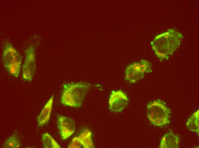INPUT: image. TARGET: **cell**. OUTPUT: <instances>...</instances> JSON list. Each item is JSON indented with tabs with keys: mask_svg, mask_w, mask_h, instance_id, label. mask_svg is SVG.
<instances>
[{
	"mask_svg": "<svg viewBox=\"0 0 199 148\" xmlns=\"http://www.w3.org/2000/svg\"><path fill=\"white\" fill-rule=\"evenodd\" d=\"M128 102L127 96L123 92L113 91L109 100V109L112 112H120L127 106Z\"/></svg>",
	"mask_w": 199,
	"mask_h": 148,
	"instance_id": "52a82bcc",
	"label": "cell"
},
{
	"mask_svg": "<svg viewBox=\"0 0 199 148\" xmlns=\"http://www.w3.org/2000/svg\"><path fill=\"white\" fill-rule=\"evenodd\" d=\"M91 135L92 133L89 130L85 129L77 136L84 148H91L94 147L92 140Z\"/></svg>",
	"mask_w": 199,
	"mask_h": 148,
	"instance_id": "8fae6325",
	"label": "cell"
},
{
	"mask_svg": "<svg viewBox=\"0 0 199 148\" xmlns=\"http://www.w3.org/2000/svg\"><path fill=\"white\" fill-rule=\"evenodd\" d=\"M91 87V84L86 82H70L64 84L61 103L65 106L79 107Z\"/></svg>",
	"mask_w": 199,
	"mask_h": 148,
	"instance_id": "7a4b0ae2",
	"label": "cell"
},
{
	"mask_svg": "<svg viewBox=\"0 0 199 148\" xmlns=\"http://www.w3.org/2000/svg\"><path fill=\"white\" fill-rule=\"evenodd\" d=\"M184 36L175 28L167 30L156 35L150 42L154 52H158L166 56L172 55L180 44Z\"/></svg>",
	"mask_w": 199,
	"mask_h": 148,
	"instance_id": "6da1fadb",
	"label": "cell"
},
{
	"mask_svg": "<svg viewBox=\"0 0 199 148\" xmlns=\"http://www.w3.org/2000/svg\"><path fill=\"white\" fill-rule=\"evenodd\" d=\"M21 143L18 136L13 134L9 137L4 142L2 148H18L21 146Z\"/></svg>",
	"mask_w": 199,
	"mask_h": 148,
	"instance_id": "9a60e30c",
	"label": "cell"
},
{
	"mask_svg": "<svg viewBox=\"0 0 199 148\" xmlns=\"http://www.w3.org/2000/svg\"><path fill=\"white\" fill-rule=\"evenodd\" d=\"M147 108V117L154 125L161 127L170 123L171 112L164 101L158 99L149 102Z\"/></svg>",
	"mask_w": 199,
	"mask_h": 148,
	"instance_id": "277c9868",
	"label": "cell"
},
{
	"mask_svg": "<svg viewBox=\"0 0 199 148\" xmlns=\"http://www.w3.org/2000/svg\"><path fill=\"white\" fill-rule=\"evenodd\" d=\"M2 46V59L4 67L9 75L17 78L21 68L22 56L8 39L4 41Z\"/></svg>",
	"mask_w": 199,
	"mask_h": 148,
	"instance_id": "3957f363",
	"label": "cell"
},
{
	"mask_svg": "<svg viewBox=\"0 0 199 148\" xmlns=\"http://www.w3.org/2000/svg\"><path fill=\"white\" fill-rule=\"evenodd\" d=\"M53 100L52 95L42 109L41 113L37 117V126L41 127L48 123L51 116Z\"/></svg>",
	"mask_w": 199,
	"mask_h": 148,
	"instance_id": "ba28073f",
	"label": "cell"
},
{
	"mask_svg": "<svg viewBox=\"0 0 199 148\" xmlns=\"http://www.w3.org/2000/svg\"><path fill=\"white\" fill-rule=\"evenodd\" d=\"M57 123L59 132L62 139H67L74 132L75 123L72 118L58 114L57 117Z\"/></svg>",
	"mask_w": 199,
	"mask_h": 148,
	"instance_id": "8992f818",
	"label": "cell"
},
{
	"mask_svg": "<svg viewBox=\"0 0 199 148\" xmlns=\"http://www.w3.org/2000/svg\"><path fill=\"white\" fill-rule=\"evenodd\" d=\"M136 69L144 74L152 72V65L148 61L142 59L138 62L134 63L131 64Z\"/></svg>",
	"mask_w": 199,
	"mask_h": 148,
	"instance_id": "4fadbf2b",
	"label": "cell"
},
{
	"mask_svg": "<svg viewBox=\"0 0 199 148\" xmlns=\"http://www.w3.org/2000/svg\"><path fill=\"white\" fill-rule=\"evenodd\" d=\"M144 75V74L134 68L130 64L126 69L125 79L130 83H134L142 79Z\"/></svg>",
	"mask_w": 199,
	"mask_h": 148,
	"instance_id": "30bf717a",
	"label": "cell"
},
{
	"mask_svg": "<svg viewBox=\"0 0 199 148\" xmlns=\"http://www.w3.org/2000/svg\"><path fill=\"white\" fill-rule=\"evenodd\" d=\"M83 146L79 139L78 137H73L69 144L68 147L70 148H81Z\"/></svg>",
	"mask_w": 199,
	"mask_h": 148,
	"instance_id": "2e32d148",
	"label": "cell"
},
{
	"mask_svg": "<svg viewBox=\"0 0 199 148\" xmlns=\"http://www.w3.org/2000/svg\"><path fill=\"white\" fill-rule=\"evenodd\" d=\"M36 43L31 42L25 50V57L22 67V78L25 81L31 82L36 72Z\"/></svg>",
	"mask_w": 199,
	"mask_h": 148,
	"instance_id": "5b68a950",
	"label": "cell"
},
{
	"mask_svg": "<svg viewBox=\"0 0 199 148\" xmlns=\"http://www.w3.org/2000/svg\"><path fill=\"white\" fill-rule=\"evenodd\" d=\"M199 110L193 114L188 119L186 123L187 128L190 130L196 132L199 136Z\"/></svg>",
	"mask_w": 199,
	"mask_h": 148,
	"instance_id": "7c38bea8",
	"label": "cell"
},
{
	"mask_svg": "<svg viewBox=\"0 0 199 148\" xmlns=\"http://www.w3.org/2000/svg\"><path fill=\"white\" fill-rule=\"evenodd\" d=\"M179 138L176 134L170 131L162 137L160 144V148H178L179 147Z\"/></svg>",
	"mask_w": 199,
	"mask_h": 148,
	"instance_id": "9c48e42d",
	"label": "cell"
},
{
	"mask_svg": "<svg viewBox=\"0 0 199 148\" xmlns=\"http://www.w3.org/2000/svg\"><path fill=\"white\" fill-rule=\"evenodd\" d=\"M43 145L45 148H60L61 147L53 138L48 133L41 135Z\"/></svg>",
	"mask_w": 199,
	"mask_h": 148,
	"instance_id": "5bb4252c",
	"label": "cell"
}]
</instances>
